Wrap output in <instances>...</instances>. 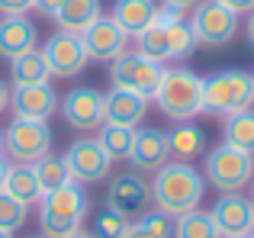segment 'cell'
Returning a JSON list of instances; mask_svg holds the SVG:
<instances>
[{"label":"cell","instance_id":"6da1fadb","mask_svg":"<svg viewBox=\"0 0 254 238\" xmlns=\"http://www.w3.org/2000/svg\"><path fill=\"white\" fill-rule=\"evenodd\" d=\"M203 196H206V177L193 164L168 161L151 177V206L174 216V219L199 209Z\"/></svg>","mask_w":254,"mask_h":238},{"label":"cell","instance_id":"7a4b0ae2","mask_svg":"<svg viewBox=\"0 0 254 238\" xmlns=\"http://www.w3.org/2000/svg\"><path fill=\"white\" fill-rule=\"evenodd\" d=\"M90 200H87L84 187L77 180L62 183L52 193H42L39 200V226H42L45 238H68L71 232L84 226Z\"/></svg>","mask_w":254,"mask_h":238},{"label":"cell","instance_id":"3957f363","mask_svg":"<svg viewBox=\"0 0 254 238\" xmlns=\"http://www.w3.org/2000/svg\"><path fill=\"white\" fill-rule=\"evenodd\" d=\"M155 103L168 119L187 122L203 113V77L190 68H164Z\"/></svg>","mask_w":254,"mask_h":238},{"label":"cell","instance_id":"277c9868","mask_svg":"<svg viewBox=\"0 0 254 238\" xmlns=\"http://www.w3.org/2000/svg\"><path fill=\"white\" fill-rule=\"evenodd\" d=\"M254 107V77L248 71L225 68L203 77V113L232 116Z\"/></svg>","mask_w":254,"mask_h":238},{"label":"cell","instance_id":"5b68a950","mask_svg":"<svg viewBox=\"0 0 254 238\" xmlns=\"http://www.w3.org/2000/svg\"><path fill=\"white\" fill-rule=\"evenodd\" d=\"M203 177L219 193H242L254 180V155L229 142H219L203 155Z\"/></svg>","mask_w":254,"mask_h":238},{"label":"cell","instance_id":"8992f818","mask_svg":"<svg viewBox=\"0 0 254 238\" xmlns=\"http://www.w3.org/2000/svg\"><path fill=\"white\" fill-rule=\"evenodd\" d=\"M52 129L39 119H16L3 129V158L10 164H36L52 155Z\"/></svg>","mask_w":254,"mask_h":238},{"label":"cell","instance_id":"52a82bcc","mask_svg":"<svg viewBox=\"0 0 254 238\" xmlns=\"http://www.w3.org/2000/svg\"><path fill=\"white\" fill-rule=\"evenodd\" d=\"M187 23L193 29L196 45H206V49H222L238 36V13H232L219 0H203Z\"/></svg>","mask_w":254,"mask_h":238},{"label":"cell","instance_id":"ba28073f","mask_svg":"<svg viewBox=\"0 0 254 238\" xmlns=\"http://www.w3.org/2000/svg\"><path fill=\"white\" fill-rule=\"evenodd\" d=\"M164 64L148 61V58L135 55V52H126L116 61H110V84L119 90H132V94H142L145 100H155L158 84H161Z\"/></svg>","mask_w":254,"mask_h":238},{"label":"cell","instance_id":"9c48e42d","mask_svg":"<svg viewBox=\"0 0 254 238\" xmlns=\"http://www.w3.org/2000/svg\"><path fill=\"white\" fill-rule=\"evenodd\" d=\"M106 209L135 222L138 216H145L151 209V183L138 171H126V174L113 177L110 190H106Z\"/></svg>","mask_w":254,"mask_h":238},{"label":"cell","instance_id":"30bf717a","mask_svg":"<svg viewBox=\"0 0 254 238\" xmlns=\"http://www.w3.org/2000/svg\"><path fill=\"white\" fill-rule=\"evenodd\" d=\"M62 158L71 171V180H77V183H100L113 171V158L100 148L97 138H77V142H71Z\"/></svg>","mask_w":254,"mask_h":238},{"label":"cell","instance_id":"8fae6325","mask_svg":"<svg viewBox=\"0 0 254 238\" xmlns=\"http://www.w3.org/2000/svg\"><path fill=\"white\" fill-rule=\"evenodd\" d=\"M58 107H62V116L68 122V129H74V132H97L106 122L103 94L97 87H71L58 100Z\"/></svg>","mask_w":254,"mask_h":238},{"label":"cell","instance_id":"7c38bea8","mask_svg":"<svg viewBox=\"0 0 254 238\" xmlns=\"http://www.w3.org/2000/svg\"><path fill=\"white\" fill-rule=\"evenodd\" d=\"M42 55H45V61H49L52 77H62V81L77 77L87 68V61H90V58H87L84 42H81V36H71V32H62V29H58L55 36L45 39Z\"/></svg>","mask_w":254,"mask_h":238},{"label":"cell","instance_id":"4fadbf2b","mask_svg":"<svg viewBox=\"0 0 254 238\" xmlns=\"http://www.w3.org/2000/svg\"><path fill=\"white\" fill-rule=\"evenodd\" d=\"M81 42H84L90 61H116L119 55L129 52V36H126L110 16L93 19V23L81 32Z\"/></svg>","mask_w":254,"mask_h":238},{"label":"cell","instance_id":"5bb4252c","mask_svg":"<svg viewBox=\"0 0 254 238\" xmlns=\"http://www.w3.org/2000/svg\"><path fill=\"white\" fill-rule=\"evenodd\" d=\"M212 222H216L222 238H235V235H248L254 229V203L242 193H219V200L209 209Z\"/></svg>","mask_w":254,"mask_h":238},{"label":"cell","instance_id":"9a60e30c","mask_svg":"<svg viewBox=\"0 0 254 238\" xmlns=\"http://www.w3.org/2000/svg\"><path fill=\"white\" fill-rule=\"evenodd\" d=\"M171 161V148H168V132L155 129V125H145V129H135V142H132L129 151V164L135 171H151L155 174L158 168Z\"/></svg>","mask_w":254,"mask_h":238},{"label":"cell","instance_id":"2e32d148","mask_svg":"<svg viewBox=\"0 0 254 238\" xmlns=\"http://www.w3.org/2000/svg\"><path fill=\"white\" fill-rule=\"evenodd\" d=\"M10 110L16 119H39L49 122L58 110V94L49 84H29V87H10Z\"/></svg>","mask_w":254,"mask_h":238},{"label":"cell","instance_id":"e0dca14e","mask_svg":"<svg viewBox=\"0 0 254 238\" xmlns=\"http://www.w3.org/2000/svg\"><path fill=\"white\" fill-rule=\"evenodd\" d=\"M32 49H39V26L29 16H0V58L13 61Z\"/></svg>","mask_w":254,"mask_h":238},{"label":"cell","instance_id":"ac0fdd59","mask_svg":"<svg viewBox=\"0 0 254 238\" xmlns=\"http://www.w3.org/2000/svg\"><path fill=\"white\" fill-rule=\"evenodd\" d=\"M148 103H151V100H145L142 94H132V90L113 87L110 94H103V113H106V122L138 129V125H142V119H145V113H148Z\"/></svg>","mask_w":254,"mask_h":238},{"label":"cell","instance_id":"d6986e66","mask_svg":"<svg viewBox=\"0 0 254 238\" xmlns=\"http://www.w3.org/2000/svg\"><path fill=\"white\" fill-rule=\"evenodd\" d=\"M168 148H171V161L177 164H193L209 151V142H206V132L199 129L196 122H177L168 132Z\"/></svg>","mask_w":254,"mask_h":238},{"label":"cell","instance_id":"ffe728a7","mask_svg":"<svg viewBox=\"0 0 254 238\" xmlns=\"http://www.w3.org/2000/svg\"><path fill=\"white\" fill-rule=\"evenodd\" d=\"M155 0H116L110 10V19L126 32V36H138L142 29H148L155 23Z\"/></svg>","mask_w":254,"mask_h":238},{"label":"cell","instance_id":"44dd1931","mask_svg":"<svg viewBox=\"0 0 254 238\" xmlns=\"http://www.w3.org/2000/svg\"><path fill=\"white\" fill-rule=\"evenodd\" d=\"M103 16V0H64L62 10L55 13V23L62 32H71V36H81L93 19Z\"/></svg>","mask_w":254,"mask_h":238},{"label":"cell","instance_id":"7402d4cb","mask_svg":"<svg viewBox=\"0 0 254 238\" xmlns=\"http://www.w3.org/2000/svg\"><path fill=\"white\" fill-rule=\"evenodd\" d=\"M0 190H3L6 196H13V200H19L23 206H32V203L42 200V190H39V180H36V174H32V164H10L6 180H3Z\"/></svg>","mask_w":254,"mask_h":238},{"label":"cell","instance_id":"603a6c76","mask_svg":"<svg viewBox=\"0 0 254 238\" xmlns=\"http://www.w3.org/2000/svg\"><path fill=\"white\" fill-rule=\"evenodd\" d=\"M10 77H13V87H29V84H49L52 71H49V61H45L42 52L32 49L10 61Z\"/></svg>","mask_w":254,"mask_h":238},{"label":"cell","instance_id":"cb8c5ba5","mask_svg":"<svg viewBox=\"0 0 254 238\" xmlns=\"http://www.w3.org/2000/svg\"><path fill=\"white\" fill-rule=\"evenodd\" d=\"M222 142L235 145V148L254 155V107L242 110V113H232L225 116L222 122Z\"/></svg>","mask_w":254,"mask_h":238},{"label":"cell","instance_id":"d4e9b609","mask_svg":"<svg viewBox=\"0 0 254 238\" xmlns=\"http://www.w3.org/2000/svg\"><path fill=\"white\" fill-rule=\"evenodd\" d=\"M97 142L113 161H129V151H132V142H135V129L129 125H113V122H103L97 129Z\"/></svg>","mask_w":254,"mask_h":238},{"label":"cell","instance_id":"484cf974","mask_svg":"<svg viewBox=\"0 0 254 238\" xmlns=\"http://www.w3.org/2000/svg\"><path fill=\"white\" fill-rule=\"evenodd\" d=\"M135 55L148 58V61H158V64L171 61L168 29H164V26H158V23H151L148 29H142V32L135 36Z\"/></svg>","mask_w":254,"mask_h":238},{"label":"cell","instance_id":"4316f807","mask_svg":"<svg viewBox=\"0 0 254 238\" xmlns=\"http://www.w3.org/2000/svg\"><path fill=\"white\" fill-rule=\"evenodd\" d=\"M32 174H36L42 193H52V190H58L62 183L71 180V171L64 164V158H55V155H45L42 161H36L32 164Z\"/></svg>","mask_w":254,"mask_h":238},{"label":"cell","instance_id":"83f0119b","mask_svg":"<svg viewBox=\"0 0 254 238\" xmlns=\"http://www.w3.org/2000/svg\"><path fill=\"white\" fill-rule=\"evenodd\" d=\"M174 238H222L212 222L209 213L203 209H193L187 216H177V229H174Z\"/></svg>","mask_w":254,"mask_h":238},{"label":"cell","instance_id":"f1b7e54d","mask_svg":"<svg viewBox=\"0 0 254 238\" xmlns=\"http://www.w3.org/2000/svg\"><path fill=\"white\" fill-rule=\"evenodd\" d=\"M168 29V45H171V61H180V58H190L193 49H196V39H193V29L187 19H177V23L164 26Z\"/></svg>","mask_w":254,"mask_h":238},{"label":"cell","instance_id":"f546056e","mask_svg":"<svg viewBox=\"0 0 254 238\" xmlns=\"http://www.w3.org/2000/svg\"><path fill=\"white\" fill-rule=\"evenodd\" d=\"M26 216H29V206H23L19 200H13V196H6L0 190V229L16 235L26 226Z\"/></svg>","mask_w":254,"mask_h":238},{"label":"cell","instance_id":"4dcf8cb0","mask_svg":"<svg viewBox=\"0 0 254 238\" xmlns=\"http://www.w3.org/2000/svg\"><path fill=\"white\" fill-rule=\"evenodd\" d=\"M138 226L145 229V232H151L155 238H174V229H177V219L168 213H161V209H148L145 216H138Z\"/></svg>","mask_w":254,"mask_h":238},{"label":"cell","instance_id":"1f68e13d","mask_svg":"<svg viewBox=\"0 0 254 238\" xmlns=\"http://www.w3.org/2000/svg\"><path fill=\"white\" fill-rule=\"evenodd\" d=\"M129 229V219L119 213H113V209H103V213L97 216V229H93V235L97 238H123V232Z\"/></svg>","mask_w":254,"mask_h":238},{"label":"cell","instance_id":"d6a6232c","mask_svg":"<svg viewBox=\"0 0 254 238\" xmlns=\"http://www.w3.org/2000/svg\"><path fill=\"white\" fill-rule=\"evenodd\" d=\"M29 10H36V0H0L3 16H26Z\"/></svg>","mask_w":254,"mask_h":238},{"label":"cell","instance_id":"836d02e7","mask_svg":"<svg viewBox=\"0 0 254 238\" xmlns=\"http://www.w3.org/2000/svg\"><path fill=\"white\" fill-rule=\"evenodd\" d=\"M219 3H225L232 13H238V16H242V13H254V0H219Z\"/></svg>","mask_w":254,"mask_h":238},{"label":"cell","instance_id":"e575fe53","mask_svg":"<svg viewBox=\"0 0 254 238\" xmlns=\"http://www.w3.org/2000/svg\"><path fill=\"white\" fill-rule=\"evenodd\" d=\"M62 3L64 0H36V10L45 13V16H55V13L62 10Z\"/></svg>","mask_w":254,"mask_h":238},{"label":"cell","instance_id":"d590c367","mask_svg":"<svg viewBox=\"0 0 254 238\" xmlns=\"http://www.w3.org/2000/svg\"><path fill=\"white\" fill-rule=\"evenodd\" d=\"M123 238H155V235H151V232H145V229L138 226V222H129V229L123 232Z\"/></svg>","mask_w":254,"mask_h":238},{"label":"cell","instance_id":"8d00e7d4","mask_svg":"<svg viewBox=\"0 0 254 238\" xmlns=\"http://www.w3.org/2000/svg\"><path fill=\"white\" fill-rule=\"evenodd\" d=\"M164 3H171V6H180V10H196L203 0H164Z\"/></svg>","mask_w":254,"mask_h":238},{"label":"cell","instance_id":"74e56055","mask_svg":"<svg viewBox=\"0 0 254 238\" xmlns=\"http://www.w3.org/2000/svg\"><path fill=\"white\" fill-rule=\"evenodd\" d=\"M6 110H10V87L0 81V113H6Z\"/></svg>","mask_w":254,"mask_h":238},{"label":"cell","instance_id":"f35d334b","mask_svg":"<svg viewBox=\"0 0 254 238\" xmlns=\"http://www.w3.org/2000/svg\"><path fill=\"white\" fill-rule=\"evenodd\" d=\"M6 171H10V161L0 155V187H3V180H6Z\"/></svg>","mask_w":254,"mask_h":238},{"label":"cell","instance_id":"ab89813d","mask_svg":"<svg viewBox=\"0 0 254 238\" xmlns=\"http://www.w3.org/2000/svg\"><path fill=\"white\" fill-rule=\"evenodd\" d=\"M245 36H248V42H251V49H254V13H251L248 26H245Z\"/></svg>","mask_w":254,"mask_h":238},{"label":"cell","instance_id":"60d3db41","mask_svg":"<svg viewBox=\"0 0 254 238\" xmlns=\"http://www.w3.org/2000/svg\"><path fill=\"white\" fill-rule=\"evenodd\" d=\"M68 238H97V235H93V232H84V229H77V232H71Z\"/></svg>","mask_w":254,"mask_h":238},{"label":"cell","instance_id":"b9f144b4","mask_svg":"<svg viewBox=\"0 0 254 238\" xmlns=\"http://www.w3.org/2000/svg\"><path fill=\"white\" fill-rule=\"evenodd\" d=\"M0 238H13V232H3V229H0Z\"/></svg>","mask_w":254,"mask_h":238},{"label":"cell","instance_id":"7bdbcfd3","mask_svg":"<svg viewBox=\"0 0 254 238\" xmlns=\"http://www.w3.org/2000/svg\"><path fill=\"white\" fill-rule=\"evenodd\" d=\"M0 155H3V132H0Z\"/></svg>","mask_w":254,"mask_h":238},{"label":"cell","instance_id":"ee69618b","mask_svg":"<svg viewBox=\"0 0 254 238\" xmlns=\"http://www.w3.org/2000/svg\"><path fill=\"white\" fill-rule=\"evenodd\" d=\"M251 203H254V180H251Z\"/></svg>","mask_w":254,"mask_h":238},{"label":"cell","instance_id":"f6af8a7d","mask_svg":"<svg viewBox=\"0 0 254 238\" xmlns=\"http://www.w3.org/2000/svg\"><path fill=\"white\" fill-rule=\"evenodd\" d=\"M235 238H254V235H251V232H248V235H235Z\"/></svg>","mask_w":254,"mask_h":238},{"label":"cell","instance_id":"bcb514c9","mask_svg":"<svg viewBox=\"0 0 254 238\" xmlns=\"http://www.w3.org/2000/svg\"><path fill=\"white\" fill-rule=\"evenodd\" d=\"M251 235H254V229H251Z\"/></svg>","mask_w":254,"mask_h":238},{"label":"cell","instance_id":"7dc6e473","mask_svg":"<svg viewBox=\"0 0 254 238\" xmlns=\"http://www.w3.org/2000/svg\"><path fill=\"white\" fill-rule=\"evenodd\" d=\"M42 238H45V235H42Z\"/></svg>","mask_w":254,"mask_h":238},{"label":"cell","instance_id":"c3c4849f","mask_svg":"<svg viewBox=\"0 0 254 238\" xmlns=\"http://www.w3.org/2000/svg\"><path fill=\"white\" fill-rule=\"evenodd\" d=\"M251 77H254V74H251Z\"/></svg>","mask_w":254,"mask_h":238}]
</instances>
